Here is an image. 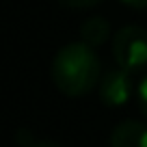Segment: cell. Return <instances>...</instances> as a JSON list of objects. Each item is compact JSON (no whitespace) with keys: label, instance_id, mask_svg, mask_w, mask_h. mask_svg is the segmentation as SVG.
<instances>
[{"label":"cell","instance_id":"2","mask_svg":"<svg viewBox=\"0 0 147 147\" xmlns=\"http://www.w3.org/2000/svg\"><path fill=\"white\" fill-rule=\"evenodd\" d=\"M113 59L128 71H141L147 67V30L136 24L119 28L113 37Z\"/></svg>","mask_w":147,"mask_h":147},{"label":"cell","instance_id":"3","mask_svg":"<svg viewBox=\"0 0 147 147\" xmlns=\"http://www.w3.org/2000/svg\"><path fill=\"white\" fill-rule=\"evenodd\" d=\"M97 93L104 106L117 108V106L128 104V100L134 93V80H132V71L123 67H108L102 74L100 82H97Z\"/></svg>","mask_w":147,"mask_h":147},{"label":"cell","instance_id":"8","mask_svg":"<svg viewBox=\"0 0 147 147\" xmlns=\"http://www.w3.org/2000/svg\"><path fill=\"white\" fill-rule=\"evenodd\" d=\"M121 2L132 9H147V0H121Z\"/></svg>","mask_w":147,"mask_h":147},{"label":"cell","instance_id":"4","mask_svg":"<svg viewBox=\"0 0 147 147\" xmlns=\"http://www.w3.org/2000/svg\"><path fill=\"white\" fill-rule=\"evenodd\" d=\"M110 147H147V123L125 119L110 132Z\"/></svg>","mask_w":147,"mask_h":147},{"label":"cell","instance_id":"5","mask_svg":"<svg viewBox=\"0 0 147 147\" xmlns=\"http://www.w3.org/2000/svg\"><path fill=\"white\" fill-rule=\"evenodd\" d=\"M110 37V24L102 15H93L80 26V41L89 43L91 48H100L108 41Z\"/></svg>","mask_w":147,"mask_h":147},{"label":"cell","instance_id":"6","mask_svg":"<svg viewBox=\"0 0 147 147\" xmlns=\"http://www.w3.org/2000/svg\"><path fill=\"white\" fill-rule=\"evenodd\" d=\"M136 102H138L141 113L147 117V76L138 82V87H136Z\"/></svg>","mask_w":147,"mask_h":147},{"label":"cell","instance_id":"1","mask_svg":"<svg viewBox=\"0 0 147 147\" xmlns=\"http://www.w3.org/2000/svg\"><path fill=\"white\" fill-rule=\"evenodd\" d=\"M52 82L63 95L82 97L97 87L102 78V63L95 48L84 41L63 46L52 59Z\"/></svg>","mask_w":147,"mask_h":147},{"label":"cell","instance_id":"7","mask_svg":"<svg viewBox=\"0 0 147 147\" xmlns=\"http://www.w3.org/2000/svg\"><path fill=\"white\" fill-rule=\"evenodd\" d=\"M61 7H67V9H89V7L100 5L102 0H56Z\"/></svg>","mask_w":147,"mask_h":147},{"label":"cell","instance_id":"9","mask_svg":"<svg viewBox=\"0 0 147 147\" xmlns=\"http://www.w3.org/2000/svg\"><path fill=\"white\" fill-rule=\"evenodd\" d=\"M30 147H61V145L54 143V141H35Z\"/></svg>","mask_w":147,"mask_h":147}]
</instances>
